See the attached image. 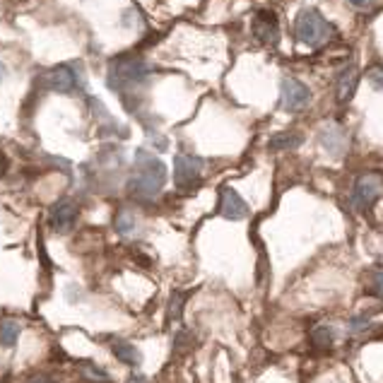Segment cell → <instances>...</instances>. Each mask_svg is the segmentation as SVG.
Returning <instances> with one entry per match:
<instances>
[{
    "mask_svg": "<svg viewBox=\"0 0 383 383\" xmlns=\"http://www.w3.org/2000/svg\"><path fill=\"white\" fill-rule=\"evenodd\" d=\"M166 183V164L148 150L135 152L133 171L128 178V193L138 201H152Z\"/></svg>",
    "mask_w": 383,
    "mask_h": 383,
    "instance_id": "1",
    "label": "cell"
},
{
    "mask_svg": "<svg viewBox=\"0 0 383 383\" xmlns=\"http://www.w3.org/2000/svg\"><path fill=\"white\" fill-rule=\"evenodd\" d=\"M150 72H152V65L145 58H140V56L135 54H123L111 58V63H109L107 85L111 92L123 94V92H130L133 87L143 85L150 77Z\"/></svg>",
    "mask_w": 383,
    "mask_h": 383,
    "instance_id": "2",
    "label": "cell"
},
{
    "mask_svg": "<svg viewBox=\"0 0 383 383\" xmlns=\"http://www.w3.org/2000/svg\"><path fill=\"white\" fill-rule=\"evenodd\" d=\"M297 39L306 46H321L323 41H328V36L333 34V27L325 22V17L318 10H302L295 22Z\"/></svg>",
    "mask_w": 383,
    "mask_h": 383,
    "instance_id": "3",
    "label": "cell"
},
{
    "mask_svg": "<svg viewBox=\"0 0 383 383\" xmlns=\"http://www.w3.org/2000/svg\"><path fill=\"white\" fill-rule=\"evenodd\" d=\"M311 102V92L297 77H285L280 85V109L287 114H299L308 107Z\"/></svg>",
    "mask_w": 383,
    "mask_h": 383,
    "instance_id": "4",
    "label": "cell"
},
{
    "mask_svg": "<svg viewBox=\"0 0 383 383\" xmlns=\"http://www.w3.org/2000/svg\"><path fill=\"white\" fill-rule=\"evenodd\" d=\"M205 162L193 155H178L174 159V181L181 191H191L201 183Z\"/></svg>",
    "mask_w": 383,
    "mask_h": 383,
    "instance_id": "5",
    "label": "cell"
},
{
    "mask_svg": "<svg viewBox=\"0 0 383 383\" xmlns=\"http://www.w3.org/2000/svg\"><path fill=\"white\" fill-rule=\"evenodd\" d=\"M46 87L51 92H58V94H75L77 89L82 87L80 80V70H77L75 63H65V65H58L46 75Z\"/></svg>",
    "mask_w": 383,
    "mask_h": 383,
    "instance_id": "6",
    "label": "cell"
},
{
    "mask_svg": "<svg viewBox=\"0 0 383 383\" xmlns=\"http://www.w3.org/2000/svg\"><path fill=\"white\" fill-rule=\"evenodd\" d=\"M383 193V178L379 174H364L357 178L354 191H352V203L359 210L371 208Z\"/></svg>",
    "mask_w": 383,
    "mask_h": 383,
    "instance_id": "7",
    "label": "cell"
},
{
    "mask_svg": "<svg viewBox=\"0 0 383 383\" xmlns=\"http://www.w3.org/2000/svg\"><path fill=\"white\" fill-rule=\"evenodd\" d=\"M77 217H80V208H77L75 201L70 198H61L49 212V224L56 234H68L72 227H75Z\"/></svg>",
    "mask_w": 383,
    "mask_h": 383,
    "instance_id": "8",
    "label": "cell"
},
{
    "mask_svg": "<svg viewBox=\"0 0 383 383\" xmlns=\"http://www.w3.org/2000/svg\"><path fill=\"white\" fill-rule=\"evenodd\" d=\"M251 29H253L256 39L265 46H277V41H280V22H277V15L270 10H258Z\"/></svg>",
    "mask_w": 383,
    "mask_h": 383,
    "instance_id": "9",
    "label": "cell"
},
{
    "mask_svg": "<svg viewBox=\"0 0 383 383\" xmlns=\"http://www.w3.org/2000/svg\"><path fill=\"white\" fill-rule=\"evenodd\" d=\"M219 214L227 219H244L249 217V205H246V201L234 188L224 186L219 191Z\"/></svg>",
    "mask_w": 383,
    "mask_h": 383,
    "instance_id": "10",
    "label": "cell"
},
{
    "mask_svg": "<svg viewBox=\"0 0 383 383\" xmlns=\"http://www.w3.org/2000/svg\"><path fill=\"white\" fill-rule=\"evenodd\" d=\"M321 145L328 155L340 157L347 150V138H345V130L340 125H325L321 130Z\"/></svg>",
    "mask_w": 383,
    "mask_h": 383,
    "instance_id": "11",
    "label": "cell"
},
{
    "mask_svg": "<svg viewBox=\"0 0 383 383\" xmlns=\"http://www.w3.org/2000/svg\"><path fill=\"white\" fill-rule=\"evenodd\" d=\"M357 85H359V70L354 65H350L347 70L340 75V82H338V102L345 104L354 97L357 92Z\"/></svg>",
    "mask_w": 383,
    "mask_h": 383,
    "instance_id": "12",
    "label": "cell"
},
{
    "mask_svg": "<svg viewBox=\"0 0 383 383\" xmlns=\"http://www.w3.org/2000/svg\"><path fill=\"white\" fill-rule=\"evenodd\" d=\"M114 354L118 357L123 364H128V366H138L140 361H143V354H140V350L135 347V345H130V343H123V340H114Z\"/></svg>",
    "mask_w": 383,
    "mask_h": 383,
    "instance_id": "13",
    "label": "cell"
},
{
    "mask_svg": "<svg viewBox=\"0 0 383 383\" xmlns=\"http://www.w3.org/2000/svg\"><path fill=\"white\" fill-rule=\"evenodd\" d=\"M304 143V135L302 133H295V130H287V133H277L270 138V143H267V148L270 150H295L299 145Z\"/></svg>",
    "mask_w": 383,
    "mask_h": 383,
    "instance_id": "14",
    "label": "cell"
},
{
    "mask_svg": "<svg viewBox=\"0 0 383 383\" xmlns=\"http://www.w3.org/2000/svg\"><path fill=\"white\" fill-rule=\"evenodd\" d=\"M114 227H116L120 236H133L138 232V219H135V214L130 210H118L116 219H114Z\"/></svg>",
    "mask_w": 383,
    "mask_h": 383,
    "instance_id": "15",
    "label": "cell"
},
{
    "mask_svg": "<svg viewBox=\"0 0 383 383\" xmlns=\"http://www.w3.org/2000/svg\"><path fill=\"white\" fill-rule=\"evenodd\" d=\"M19 333H22V328H19V323L13 321V318H5V321L0 323V343H3L5 347H13V345L17 343Z\"/></svg>",
    "mask_w": 383,
    "mask_h": 383,
    "instance_id": "16",
    "label": "cell"
},
{
    "mask_svg": "<svg viewBox=\"0 0 383 383\" xmlns=\"http://www.w3.org/2000/svg\"><path fill=\"white\" fill-rule=\"evenodd\" d=\"M333 328H325V325H321V328H316L313 330V340H316L318 345H330V340H333Z\"/></svg>",
    "mask_w": 383,
    "mask_h": 383,
    "instance_id": "17",
    "label": "cell"
},
{
    "mask_svg": "<svg viewBox=\"0 0 383 383\" xmlns=\"http://www.w3.org/2000/svg\"><path fill=\"white\" fill-rule=\"evenodd\" d=\"M82 374H85L87 379H94V381H109V374H107V371L97 369V366H94V364L82 366Z\"/></svg>",
    "mask_w": 383,
    "mask_h": 383,
    "instance_id": "18",
    "label": "cell"
},
{
    "mask_svg": "<svg viewBox=\"0 0 383 383\" xmlns=\"http://www.w3.org/2000/svg\"><path fill=\"white\" fill-rule=\"evenodd\" d=\"M369 82L374 85L379 92H383V65H376L369 70Z\"/></svg>",
    "mask_w": 383,
    "mask_h": 383,
    "instance_id": "19",
    "label": "cell"
},
{
    "mask_svg": "<svg viewBox=\"0 0 383 383\" xmlns=\"http://www.w3.org/2000/svg\"><path fill=\"white\" fill-rule=\"evenodd\" d=\"M371 292H374L376 297L383 299V270L376 272V275L371 277Z\"/></svg>",
    "mask_w": 383,
    "mask_h": 383,
    "instance_id": "20",
    "label": "cell"
},
{
    "mask_svg": "<svg viewBox=\"0 0 383 383\" xmlns=\"http://www.w3.org/2000/svg\"><path fill=\"white\" fill-rule=\"evenodd\" d=\"M27 383H56V379H51V376H46V374H36V376H31Z\"/></svg>",
    "mask_w": 383,
    "mask_h": 383,
    "instance_id": "21",
    "label": "cell"
},
{
    "mask_svg": "<svg viewBox=\"0 0 383 383\" xmlns=\"http://www.w3.org/2000/svg\"><path fill=\"white\" fill-rule=\"evenodd\" d=\"M350 3H352L354 8H369V5L374 3V0H350Z\"/></svg>",
    "mask_w": 383,
    "mask_h": 383,
    "instance_id": "22",
    "label": "cell"
},
{
    "mask_svg": "<svg viewBox=\"0 0 383 383\" xmlns=\"http://www.w3.org/2000/svg\"><path fill=\"white\" fill-rule=\"evenodd\" d=\"M5 171H8V159H5V155L0 152V176H3Z\"/></svg>",
    "mask_w": 383,
    "mask_h": 383,
    "instance_id": "23",
    "label": "cell"
},
{
    "mask_svg": "<svg viewBox=\"0 0 383 383\" xmlns=\"http://www.w3.org/2000/svg\"><path fill=\"white\" fill-rule=\"evenodd\" d=\"M128 383H150L145 376H133V379H128Z\"/></svg>",
    "mask_w": 383,
    "mask_h": 383,
    "instance_id": "24",
    "label": "cell"
},
{
    "mask_svg": "<svg viewBox=\"0 0 383 383\" xmlns=\"http://www.w3.org/2000/svg\"><path fill=\"white\" fill-rule=\"evenodd\" d=\"M13 3H19V0H13Z\"/></svg>",
    "mask_w": 383,
    "mask_h": 383,
    "instance_id": "25",
    "label": "cell"
}]
</instances>
